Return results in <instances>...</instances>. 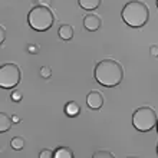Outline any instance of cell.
<instances>
[{
  "label": "cell",
  "instance_id": "cell-13",
  "mask_svg": "<svg viewBox=\"0 0 158 158\" xmlns=\"http://www.w3.org/2000/svg\"><path fill=\"white\" fill-rule=\"evenodd\" d=\"M10 147H12L13 150H16V151L23 150V147H25V138L23 137L12 138V141H10Z\"/></svg>",
  "mask_w": 158,
  "mask_h": 158
},
{
  "label": "cell",
  "instance_id": "cell-11",
  "mask_svg": "<svg viewBox=\"0 0 158 158\" xmlns=\"http://www.w3.org/2000/svg\"><path fill=\"white\" fill-rule=\"evenodd\" d=\"M101 2L102 0H78L79 6L85 10H95L101 6Z\"/></svg>",
  "mask_w": 158,
  "mask_h": 158
},
{
  "label": "cell",
  "instance_id": "cell-17",
  "mask_svg": "<svg viewBox=\"0 0 158 158\" xmlns=\"http://www.w3.org/2000/svg\"><path fill=\"white\" fill-rule=\"evenodd\" d=\"M22 98H23V95H22L20 91H13L12 94H10V99H12L13 102H20Z\"/></svg>",
  "mask_w": 158,
  "mask_h": 158
},
{
  "label": "cell",
  "instance_id": "cell-2",
  "mask_svg": "<svg viewBox=\"0 0 158 158\" xmlns=\"http://www.w3.org/2000/svg\"><path fill=\"white\" fill-rule=\"evenodd\" d=\"M121 16L131 27H142L150 19V9L141 0H131L122 7Z\"/></svg>",
  "mask_w": 158,
  "mask_h": 158
},
{
  "label": "cell",
  "instance_id": "cell-16",
  "mask_svg": "<svg viewBox=\"0 0 158 158\" xmlns=\"http://www.w3.org/2000/svg\"><path fill=\"white\" fill-rule=\"evenodd\" d=\"M39 157L40 158H52V157H55V152L50 150V148H43V150L40 151Z\"/></svg>",
  "mask_w": 158,
  "mask_h": 158
},
{
  "label": "cell",
  "instance_id": "cell-21",
  "mask_svg": "<svg viewBox=\"0 0 158 158\" xmlns=\"http://www.w3.org/2000/svg\"><path fill=\"white\" fill-rule=\"evenodd\" d=\"M12 119H13V122H15V124H19V122H20V118H19V117H17V115H16V114H13V115H12Z\"/></svg>",
  "mask_w": 158,
  "mask_h": 158
},
{
  "label": "cell",
  "instance_id": "cell-20",
  "mask_svg": "<svg viewBox=\"0 0 158 158\" xmlns=\"http://www.w3.org/2000/svg\"><path fill=\"white\" fill-rule=\"evenodd\" d=\"M4 39H6V29L3 25H0V43H3Z\"/></svg>",
  "mask_w": 158,
  "mask_h": 158
},
{
  "label": "cell",
  "instance_id": "cell-14",
  "mask_svg": "<svg viewBox=\"0 0 158 158\" xmlns=\"http://www.w3.org/2000/svg\"><path fill=\"white\" fill-rule=\"evenodd\" d=\"M40 76L45 79H49L50 76H52V69H50V66H42L40 68Z\"/></svg>",
  "mask_w": 158,
  "mask_h": 158
},
{
  "label": "cell",
  "instance_id": "cell-3",
  "mask_svg": "<svg viewBox=\"0 0 158 158\" xmlns=\"http://www.w3.org/2000/svg\"><path fill=\"white\" fill-rule=\"evenodd\" d=\"M27 22L32 29L38 30V32H45L52 27L55 22V15L48 6L39 4L36 7H32L27 16Z\"/></svg>",
  "mask_w": 158,
  "mask_h": 158
},
{
  "label": "cell",
  "instance_id": "cell-22",
  "mask_svg": "<svg viewBox=\"0 0 158 158\" xmlns=\"http://www.w3.org/2000/svg\"><path fill=\"white\" fill-rule=\"evenodd\" d=\"M36 2H39V3L43 4V6H48V4L50 3V0H36Z\"/></svg>",
  "mask_w": 158,
  "mask_h": 158
},
{
  "label": "cell",
  "instance_id": "cell-15",
  "mask_svg": "<svg viewBox=\"0 0 158 158\" xmlns=\"http://www.w3.org/2000/svg\"><path fill=\"white\" fill-rule=\"evenodd\" d=\"M95 158H112L114 154L112 152H109V151H96L95 154H94Z\"/></svg>",
  "mask_w": 158,
  "mask_h": 158
},
{
  "label": "cell",
  "instance_id": "cell-8",
  "mask_svg": "<svg viewBox=\"0 0 158 158\" xmlns=\"http://www.w3.org/2000/svg\"><path fill=\"white\" fill-rule=\"evenodd\" d=\"M58 35L62 40H71L73 38V27L71 25H62L58 30Z\"/></svg>",
  "mask_w": 158,
  "mask_h": 158
},
{
  "label": "cell",
  "instance_id": "cell-10",
  "mask_svg": "<svg viewBox=\"0 0 158 158\" xmlns=\"http://www.w3.org/2000/svg\"><path fill=\"white\" fill-rule=\"evenodd\" d=\"M79 112H81V106L75 101H71L65 105V114L68 117H76V115H79Z\"/></svg>",
  "mask_w": 158,
  "mask_h": 158
},
{
  "label": "cell",
  "instance_id": "cell-19",
  "mask_svg": "<svg viewBox=\"0 0 158 158\" xmlns=\"http://www.w3.org/2000/svg\"><path fill=\"white\" fill-rule=\"evenodd\" d=\"M150 55L152 58H158V46L157 45H152L150 48Z\"/></svg>",
  "mask_w": 158,
  "mask_h": 158
},
{
  "label": "cell",
  "instance_id": "cell-24",
  "mask_svg": "<svg viewBox=\"0 0 158 158\" xmlns=\"http://www.w3.org/2000/svg\"><path fill=\"white\" fill-rule=\"evenodd\" d=\"M157 150H158V148H157Z\"/></svg>",
  "mask_w": 158,
  "mask_h": 158
},
{
  "label": "cell",
  "instance_id": "cell-25",
  "mask_svg": "<svg viewBox=\"0 0 158 158\" xmlns=\"http://www.w3.org/2000/svg\"><path fill=\"white\" fill-rule=\"evenodd\" d=\"M157 128H158V127H157Z\"/></svg>",
  "mask_w": 158,
  "mask_h": 158
},
{
  "label": "cell",
  "instance_id": "cell-1",
  "mask_svg": "<svg viewBox=\"0 0 158 158\" xmlns=\"http://www.w3.org/2000/svg\"><path fill=\"white\" fill-rule=\"evenodd\" d=\"M95 79L96 82L106 88H114L119 85L124 79V68L115 59H104L96 63L95 66Z\"/></svg>",
  "mask_w": 158,
  "mask_h": 158
},
{
  "label": "cell",
  "instance_id": "cell-4",
  "mask_svg": "<svg viewBox=\"0 0 158 158\" xmlns=\"http://www.w3.org/2000/svg\"><path fill=\"white\" fill-rule=\"evenodd\" d=\"M158 122V115L154 108L151 106H141L134 111L132 125L141 132H148L154 128Z\"/></svg>",
  "mask_w": 158,
  "mask_h": 158
},
{
  "label": "cell",
  "instance_id": "cell-5",
  "mask_svg": "<svg viewBox=\"0 0 158 158\" xmlns=\"http://www.w3.org/2000/svg\"><path fill=\"white\" fill-rule=\"evenodd\" d=\"M22 79V71L16 63H4L0 68V86L4 89L15 88Z\"/></svg>",
  "mask_w": 158,
  "mask_h": 158
},
{
  "label": "cell",
  "instance_id": "cell-12",
  "mask_svg": "<svg viewBox=\"0 0 158 158\" xmlns=\"http://www.w3.org/2000/svg\"><path fill=\"white\" fill-rule=\"evenodd\" d=\"M75 154L69 147H60L55 151V158H73Z\"/></svg>",
  "mask_w": 158,
  "mask_h": 158
},
{
  "label": "cell",
  "instance_id": "cell-6",
  "mask_svg": "<svg viewBox=\"0 0 158 158\" xmlns=\"http://www.w3.org/2000/svg\"><path fill=\"white\" fill-rule=\"evenodd\" d=\"M102 26V19L95 13H89L83 17V27L89 32H96Z\"/></svg>",
  "mask_w": 158,
  "mask_h": 158
},
{
  "label": "cell",
  "instance_id": "cell-7",
  "mask_svg": "<svg viewBox=\"0 0 158 158\" xmlns=\"http://www.w3.org/2000/svg\"><path fill=\"white\" fill-rule=\"evenodd\" d=\"M86 105L91 109H101L104 105V96L99 91H91L86 96Z\"/></svg>",
  "mask_w": 158,
  "mask_h": 158
},
{
  "label": "cell",
  "instance_id": "cell-23",
  "mask_svg": "<svg viewBox=\"0 0 158 158\" xmlns=\"http://www.w3.org/2000/svg\"><path fill=\"white\" fill-rule=\"evenodd\" d=\"M157 7H158V0H157Z\"/></svg>",
  "mask_w": 158,
  "mask_h": 158
},
{
  "label": "cell",
  "instance_id": "cell-9",
  "mask_svg": "<svg viewBox=\"0 0 158 158\" xmlns=\"http://www.w3.org/2000/svg\"><path fill=\"white\" fill-rule=\"evenodd\" d=\"M12 124H13L12 117H9L7 114H4V112L0 114V132L9 131V129L12 128Z\"/></svg>",
  "mask_w": 158,
  "mask_h": 158
},
{
  "label": "cell",
  "instance_id": "cell-18",
  "mask_svg": "<svg viewBox=\"0 0 158 158\" xmlns=\"http://www.w3.org/2000/svg\"><path fill=\"white\" fill-rule=\"evenodd\" d=\"M27 50H29V53H39V50H40V48H39V45H29V48H27Z\"/></svg>",
  "mask_w": 158,
  "mask_h": 158
}]
</instances>
